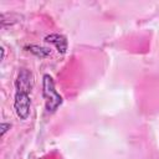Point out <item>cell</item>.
Listing matches in <instances>:
<instances>
[{
    "label": "cell",
    "mask_w": 159,
    "mask_h": 159,
    "mask_svg": "<svg viewBox=\"0 0 159 159\" xmlns=\"http://www.w3.org/2000/svg\"><path fill=\"white\" fill-rule=\"evenodd\" d=\"M42 97L45 99V108L47 113L56 112L57 108L63 103V98L57 92L55 81L48 73H45L42 76Z\"/></svg>",
    "instance_id": "obj_1"
},
{
    "label": "cell",
    "mask_w": 159,
    "mask_h": 159,
    "mask_svg": "<svg viewBox=\"0 0 159 159\" xmlns=\"http://www.w3.org/2000/svg\"><path fill=\"white\" fill-rule=\"evenodd\" d=\"M34 87V75L30 70L21 67L17 72L16 80H15V88L16 92H26L30 93Z\"/></svg>",
    "instance_id": "obj_3"
},
{
    "label": "cell",
    "mask_w": 159,
    "mask_h": 159,
    "mask_svg": "<svg viewBox=\"0 0 159 159\" xmlns=\"http://www.w3.org/2000/svg\"><path fill=\"white\" fill-rule=\"evenodd\" d=\"M0 50H1V61H2V60L5 58V47H4V46H1V48H0Z\"/></svg>",
    "instance_id": "obj_7"
},
{
    "label": "cell",
    "mask_w": 159,
    "mask_h": 159,
    "mask_svg": "<svg viewBox=\"0 0 159 159\" xmlns=\"http://www.w3.org/2000/svg\"><path fill=\"white\" fill-rule=\"evenodd\" d=\"M10 127H11L10 123H5V122H2V123H1V135H5V133L10 129Z\"/></svg>",
    "instance_id": "obj_6"
},
{
    "label": "cell",
    "mask_w": 159,
    "mask_h": 159,
    "mask_svg": "<svg viewBox=\"0 0 159 159\" xmlns=\"http://www.w3.org/2000/svg\"><path fill=\"white\" fill-rule=\"evenodd\" d=\"M45 42L47 43H51L56 47V50L58 51V53H66L67 51V47H68V42H67V39L66 36L61 35V34H50L45 37L43 40Z\"/></svg>",
    "instance_id": "obj_4"
},
{
    "label": "cell",
    "mask_w": 159,
    "mask_h": 159,
    "mask_svg": "<svg viewBox=\"0 0 159 159\" xmlns=\"http://www.w3.org/2000/svg\"><path fill=\"white\" fill-rule=\"evenodd\" d=\"M25 48L27 51H30L32 55H35L36 57H40V58H46V57H48L51 55V50L50 48L39 46V45H27V46H25Z\"/></svg>",
    "instance_id": "obj_5"
},
{
    "label": "cell",
    "mask_w": 159,
    "mask_h": 159,
    "mask_svg": "<svg viewBox=\"0 0 159 159\" xmlns=\"http://www.w3.org/2000/svg\"><path fill=\"white\" fill-rule=\"evenodd\" d=\"M14 109L16 116L25 120L30 116L31 111V98L30 93L26 92H15V98H14Z\"/></svg>",
    "instance_id": "obj_2"
}]
</instances>
